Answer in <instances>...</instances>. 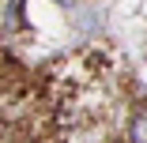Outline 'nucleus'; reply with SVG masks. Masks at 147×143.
Listing matches in <instances>:
<instances>
[{"instance_id": "nucleus-1", "label": "nucleus", "mask_w": 147, "mask_h": 143, "mask_svg": "<svg viewBox=\"0 0 147 143\" xmlns=\"http://www.w3.org/2000/svg\"><path fill=\"white\" fill-rule=\"evenodd\" d=\"M128 139L132 143H147V109H140L136 117L128 121Z\"/></svg>"}]
</instances>
